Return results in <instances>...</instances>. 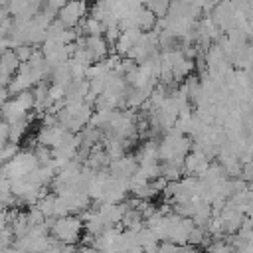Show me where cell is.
<instances>
[{"label":"cell","mask_w":253,"mask_h":253,"mask_svg":"<svg viewBox=\"0 0 253 253\" xmlns=\"http://www.w3.org/2000/svg\"><path fill=\"white\" fill-rule=\"evenodd\" d=\"M36 206L40 208V211L45 217H51L53 215V210H55V194H45L43 198H40L36 202Z\"/></svg>","instance_id":"cell-10"},{"label":"cell","mask_w":253,"mask_h":253,"mask_svg":"<svg viewBox=\"0 0 253 253\" xmlns=\"http://www.w3.org/2000/svg\"><path fill=\"white\" fill-rule=\"evenodd\" d=\"M0 113H2V121H6L8 125L16 123V121H22L28 115V111L18 103V99H12V97L0 105Z\"/></svg>","instance_id":"cell-5"},{"label":"cell","mask_w":253,"mask_h":253,"mask_svg":"<svg viewBox=\"0 0 253 253\" xmlns=\"http://www.w3.org/2000/svg\"><path fill=\"white\" fill-rule=\"evenodd\" d=\"M81 229H83V221L75 213H69V215H63V217H55L53 219V225L49 229V235H53L61 243H73V245H77L79 243Z\"/></svg>","instance_id":"cell-1"},{"label":"cell","mask_w":253,"mask_h":253,"mask_svg":"<svg viewBox=\"0 0 253 253\" xmlns=\"http://www.w3.org/2000/svg\"><path fill=\"white\" fill-rule=\"evenodd\" d=\"M18 57L14 53V49H6L0 53V73H6V75H14L18 71Z\"/></svg>","instance_id":"cell-6"},{"label":"cell","mask_w":253,"mask_h":253,"mask_svg":"<svg viewBox=\"0 0 253 253\" xmlns=\"http://www.w3.org/2000/svg\"><path fill=\"white\" fill-rule=\"evenodd\" d=\"M10 99V93H8V89L6 87H0V105L4 103V101H8Z\"/></svg>","instance_id":"cell-20"},{"label":"cell","mask_w":253,"mask_h":253,"mask_svg":"<svg viewBox=\"0 0 253 253\" xmlns=\"http://www.w3.org/2000/svg\"><path fill=\"white\" fill-rule=\"evenodd\" d=\"M26 215H28V221H30V225H40V223H43V219H45V215L40 211V208H38L36 204L28 206V211H26Z\"/></svg>","instance_id":"cell-13"},{"label":"cell","mask_w":253,"mask_h":253,"mask_svg":"<svg viewBox=\"0 0 253 253\" xmlns=\"http://www.w3.org/2000/svg\"><path fill=\"white\" fill-rule=\"evenodd\" d=\"M67 0H43L42 2V6H45V8H49V10H53V12H59L61 8H63V4H65Z\"/></svg>","instance_id":"cell-19"},{"label":"cell","mask_w":253,"mask_h":253,"mask_svg":"<svg viewBox=\"0 0 253 253\" xmlns=\"http://www.w3.org/2000/svg\"><path fill=\"white\" fill-rule=\"evenodd\" d=\"M49 79H51V83H55V85H59V87H63V89L73 81V79H71V73H69L67 63H63V65H59V67L51 69Z\"/></svg>","instance_id":"cell-7"},{"label":"cell","mask_w":253,"mask_h":253,"mask_svg":"<svg viewBox=\"0 0 253 253\" xmlns=\"http://www.w3.org/2000/svg\"><path fill=\"white\" fill-rule=\"evenodd\" d=\"M140 253H142V251H140Z\"/></svg>","instance_id":"cell-23"},{"label":"cell","mask_w":253,"mask_h":253,"mask_svg":"<svg viewBox=\"0 0 253 253\" xmlns=\"http://www.w3.org/2000/svg\"><path fill=\"white\" fill-rule=\"evenodd\" d=\"M43 61H45V57H43V53H42V49H34V53L30 55V59L26 61L32 69H38V67H42L43 65Z\"/></svg>","instance_id":"cell-18"},{"label":"cell","mask_w":253,"mask_h":253,"mask_svg":"<svg viewBox=\"0 0 253 253\" xmlns=\"http://www.w3.org/2000/svg\"><path fill=\"white\" fill-rule=\"evenodd\" d=\"M79 2H87V0H79Z\"/></svg>","instance_id":"cell-21"},{"label":"cell","mask_w":253,"mask_h":253,"mask_svg":"<svg viewBox=\"0 0 253 253\" xmlns=\"http://www.w3.org/2000/svg\"><path fill=\"white\" fill-rule=\"evenodd\" d=\"M28 125H30L28 119L10 123V126H8V140H10V142H20L22 136L26 134V130H28Z\"/></svg>","instance_id":"cell-8"},{"label":"cell","mask_w":253,"mask_h":253,"mask_svg":"<svg viewBox=\"0 0 253 253\" xmlns=\"http://www.w3.org/2000/svg\"><path fill=\"white\" fill-rule=\"evenodd\" d=\"M0 121H2V113H0Z\"/></svg>","instance_id":"cell-22"},{"label":"cell","mask_w":253,"mask_h":253,"mask_svg":"<svg viewBox=\"0 0 253 253\" xmlns=\"http://www.w3.org/2000/svg\"><path fill=\"white\" fill-rule=\"evenodd\" d=\"M10 227H12L14 237H22V235H26L28 229H30V221H28L26 211H18V215L14 217V221L10 223Z\"/></svg>","instance_id":"cell-9"},{"label":"cell","mask_w":253,"mask_h":253,"mask_svg":"<svg viewBox=\"0 0 253 253\" xmlns=\"http://www.w3.org/2000/svg\"><path fill=\"white\" fill-rule=\"evenodd\" d=\"M140 30L138 28H130V30H125V32H121L119 34V38H117V42H115V45L111 47V51H115V53H119L121 57H125L126 53H128V49L134 45V42L140 38Z\"/></svg>","instance_id":"cell-3"},{"label":"cell","mask_w":253,"mask_h":253,"mask_svg":"<svg viewBox=\"0 0 253 253\" xmlns=\"http://www.w3.org/2000/svg\"><path fill=\"white\" fill-rule=\"evenodd\" d=\"M18 142H6L2 148H0V164H4V162H8V160H12L16 154H18Z\"/></svg>","instance_id":"cell-11"},{"label":"cell","mask_w":253,"mask_h":253,"mask_svg":"<svg viewBox=\"0 0 253 253\" xmlns=\"http://www.w3.org/2000/svg\"><path fill=\"white\" fill-rule=\"evenodd\" d=\"M206 251L208 253H233V247L225 239H219V241H211Z\"/></svg>","instance_id":"cell-15"},{"label":"cell","mask_w":253,"mask_h":253,"mask_svg":"<svg viewBox=\"0 0 253 253\" xmlns=\"http://www.w3.org/2000/svg\"><path fill=\"white\" fill-rule=\"evenodd\" d=\"M16 99H18V103H20L26 111H32V109H34V93H32V89L20 91V93L16 95Z\"/></svg>","instance_id":"cell-14"},{"label":"cell","mask_w":253,"mask_h":253,"mask_svg":"<svg viewBox=\"0 0 253 253\" xmlns=\"http://www.w3.org/2000/svg\"><path fill=\"white\" fill-rule=\"evenodd\" d=\"M85 49L93 55V61H101L109 55L111 47L103 36H85Z\"/></svg>","instance_id":"cell-4"},{"label":"cell","mask_w":253,"mask_h":253,"mask_svg":"<svg viewBox=\"0 0 253 253\" xmlns=\"http://www.w3.org/2000/svg\"><path fill=\"white\" fill-rule=\"evenodd\" d=\"M34 49H36V45L20 43V45H16V47H14V53H16V57H18V61H20V63H26V61L30 59V55L34 53Z\"/></svg>","instance_id":"cell-12"},{"label":"cell","mask_w":253,"mask_h":253,"mask_svg":"<svg viewBox=\"0 0 253 253\" xmlns=\"http://www.w3.org/2000/svg\"><path fill=\"white\" fill-rule=\"evenodd\" d=\"M85 16H87V2H79V0H67L63 8L57 12V20L65 28H75Z\"/></svg>","instance_id":"cell-2"},{"label":"cell","mask_w":253,"mask_h":253,"mask_svg":"<svg viewBox=\"0 0 253 253\" xmlns=\"http://www.w3.org/2000/svg\"><path fill=\"white\" fill-rule=\"evenodd\" d=\"M119 34H121L119 26H107V28H105V32H103V38H105V42L113 47V45H115V42H117V38H119Z\"/></svg>","instance_id":"cell-16"},{"label":"cell","mask_w":253,"mask_h":253,"mask_svg":"<svg viewBox=\"0 0 253 253\" xmlns=\"http://www.w3.org/2000/svg\"><path fill=\"white\" fill-rule=\"evenodd\" d=\"M63 95H65V89H63V87H59V85H55V83L47 85V99H49L51 103H53V101H61Z\"/></svg>","instance_id":"cell-17"}]
</instances>
